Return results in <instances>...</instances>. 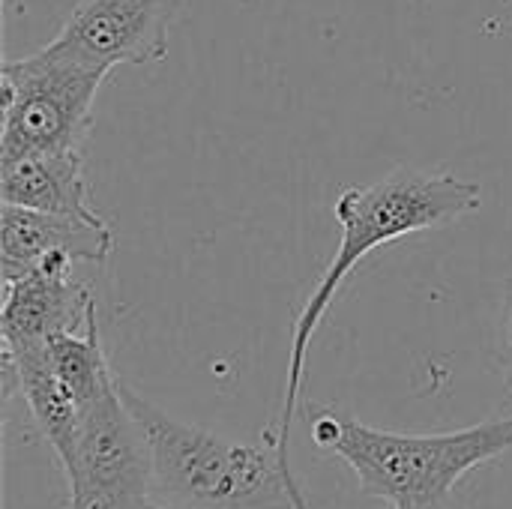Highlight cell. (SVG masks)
<instances>
[{"label":"cell","mask_w":512,"mask_h":509,"mask_svg":"<svg viewBox=\"0 0 512 509\" xmlns=\"http://www.w3.org/2000/svg\"><path fill=\"white\" fill-rule=\"evenodd\" d=\"M483 204V186L477 180L441 171L429 174L420 168H396L387 177L366 183V186H345L333 204V216L342 228V240L336 246V255L330 258L324 276L312 288L309 300L303 303L294 330H291V354H288V378H285V396L279 420L264 429V438L276 447L288 450L291 423L300 405L303 375H306V357L312 348V339L330 312L333 300L339 297L348 276L357 270L363 258H369L375 249L417 234L453 225L471 213H477Z\"/></svg>","instance_id":"cell-1"},{"label":"cell","mask_w":512,"mask_h":509,"mask_svg":"<svg viewBox=\"0 0 512 509\" xmlns=\"http://www.w3.org/2000/svg\"><path fill=\"white\" fill-rule=\"evenodd\" d=\"M306 420L315 447L345 462L360 489L390 509H450L474 468L512 450V414L435 435L375 429L330 405H309Z\"/></svg>","instance_id":"cell-2"},{"label":"cell","mask_w":512,"mask_h":509,"mask_svg":"<svg viewBox=\"0 0 512 509\" xmlns=\"http://www.w3.org/2000/svg\"><path fill=\"white\" fill-rule=\"evenodd\" d=\"M150 456V501L174 509H294L288 450L183 423L120 381Z\"/></svg>","instance_id":"cell-3"},{"label":"cell","mask_w":512,"mask_h":509,"mask_svg":"<svg viewBox=\"0 0 512 509\" xmlns=\"http://www.w3.org/2000/svg\"><path fill=\"white\" fill-rule=\"evenodd\" d=\"M105 69L87 66L51 45L6 60L0 162L30 153L78 150L93 123V102L105 81Z\"/></svg>","instance_id":"cell-4"},{"label":"cell","mask_w":512,"mask_h":509,"mask_svg":"<svg viewBox=\"0 0 512 509\" xmlns=\"http://www.w3.org/2000/svg\"><path fill=\"white\" fill-rule=\"evenodd\" d=\"M78 414V477L66 489V509H138L150 498V456L123 402L120 378L87 399Z\"/></svg>","instance_id":"cell-5"},{"label":"cell","mask_w":512,"mask_h":509,"mask_svg":"<svg viewBox=\"0 0 512 509\" xmlns=\"http://www.w3.org/2000/svg\"><path fill=\"white\" fill-rule=\"evenodd\" d=\"M186 0H78L51 48L111 72L165 60L171 27Z\"/></svg>","instance_id":"cell-6"},{"label":"cell","mask_w":512,"mask_h":509,"mask_svg":"<svg viewBox=\"0 0 512 509\" xmlns=\"http://www.w3.org/2000/svg\"><path fill=\"white\" fill-rule=\"evenodd\" d=\"M72 255L54 252L27 276L3 285L0 336L3 348L48 345L60 333L84 330L96 312L90 285L72 279Z\"/></svg>","instance_id":"cell-7"},{"label":"cell","mask_w":512,"mask_h":509,"mask_svg":"<svg viewBox=\"0 0 512 509\" xmlns=\"http://www.w3.org/2000/svg\"><path fill=\"white\" fill-rule=\"evenodd\" d=\"M66 252L75 264H105L114 252V234L102 222L42 213L18 204L0 210V273L3 285L36 270L48 255Z\"/></svg>","instance_id":"cell-8"},{"label":"cell","mask_w":512,"mask_h":509,"mask_svg":"<svg viewBox=\"0 0 512 509\" xmlns=\"http://www.w3.org/2000/svg\"><path fill=\"white\" fill-rule=\"evenodd\" d=\"M3 387L6 399L18 390L33 426L48 441L66 489L78 477V453H81V414L66 387L60 384L48 345L33 348H3Z\"/></svg>","instance_id":"cell-9"},{"label":"cell","mask_w":512,"mask_h":509,"mask_svg":"<svg viewBox=\"0 0 512 509\" xmlns=\"http://www.w3.org/2000/svg\"><path fill=\"white\" fill-rule=\"evenodd\" d=\"M3 204H18L57 216H78L102 225L105 219L90 204V186L78 150L30 153L12 162H0Z\"/></svg>","instance_id":"cell-10"},{"label":"cell","mask_w":512,"mask_h":509,"mask_svg":"<svg viewBox=\"0 0 512 509\" xmlns=\"http://www.w3.org/2000/svg\"><path fill=\"white\" fill-rule=\"evenodd\" d=\"M501 369H504V390H507V405L512 408V300L504 315V345H501Z\"/></svg>","instance_id":"cell-11"},{"label":"cell","mask_w":512,"mask_h":509,"mask_svg":"<svg viewBox=\"0 0 512 509\" xmlns=\"http://www.w3.org/2000/svg\"><path fill=\"white\" fill-rule=\"evenodd\" d=\"M291 495H294V509H312L309 507V501H306V495H303V489H300V483H294Z\"/></svg>","instance_id":"cell-12"},{"label":"cell","mask_w":512,"mask_h":509,"mask_svg":"<svg viewBox=\"0 0 512 509\" xmlns=\"http://www.w3.org/2000/svg\"><path fill=\"white\" fill-rule=\"evenodd\" d=\"M138 509H174V507H165V504H156V501H150V498H147V501H144Z\"/></svg>","instance_id":"cell-13"}]
</instances>
